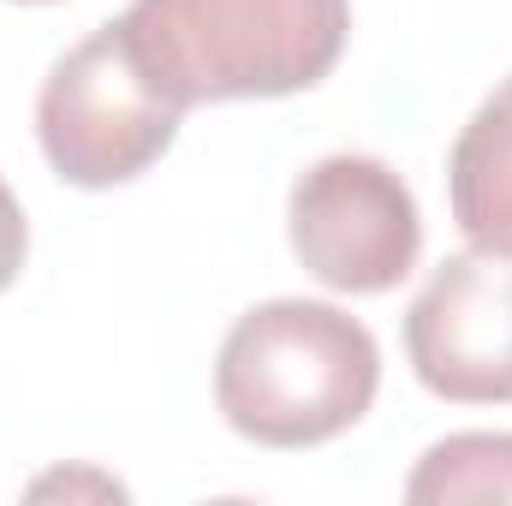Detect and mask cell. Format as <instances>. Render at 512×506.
<instances>
[{
    "instance_id": "obj_6",
    "label": "cell",
    "mask_w": 512,
    "mask_h": 506,
    "mask_svg": "<svg viewBox=\"0 0 512 506\" xmlns=\"http://www.w3.org/2000/svg\"><path fill=\"white\" fill-rule=\"evenodd\" d=\"M447 197L471 251L512 256V78H501L465 120L447 155Z\"/></svg>"
},
{
    "instance_id": "obj_5",
    "label": "cell",
    "mask_w": 512,
    "mask_h": 506,
    "mask_svg": "<svg viewBox=\"0 0 512 506\" xmlns=\"http://www.w3.org/2000/svg\"><path fill=\"white\" fill-rule=\"evenodd\" d=\"M405 358L447 405H512V256H447L405 310Z\"/></svg>"
},
{
    "instance_id": "obj_10",
    "label": "cell",
    "mask_w": 512,
    "mask_h": 506,
    "mask_svg": "<svg viewBox=\"0 0 512 506\" xmlns=\"http://www.w3.org/2000/svg\"><path fill=\"white\" fill-rule=\"evenodd\" d=\"M18 6H48V0H18Z\"/></svg>"
},
{
    "instance_id": "obj_2",
    "label": "cell",
    "mask_w": 512,
    "mask_h": 506,
    "mask_svg": "<svg viewBox=\"0 0 512 506\" xmlns=\"http://www.w3.org/2000/svg\"><path fill=\"white\" fill-rule=\"evenodd\" d=\"M137 66L185 114L316 90L352 36V0H131L120 12Z\"/></svg>"
},
{
    "instance_id": "obj_9",
    "label": "cell",
    "mask_w": 512,
    "mask_h": 506,
    "mask_svg": "<svg viewBox=\"0 0 512 506\" xmlns=\"http://www.w3.org/2000/svg\"><path fill=\"white\" fill-rule=\"evenodd\" d=\"M54 489H60V495L90 489V495H114V501H126V489H120L114 477H84V471H72V477H66V471H54V477H36V483H30V495H36V501H42V495H54Z\"/></svg>"
},
{
    "instance_id": "obj_4",
    "label": "cell",
    "mask_w": 512,
    "mask_h": 506,
    "mask_svg": "<svg viewBox=\"0 0 512 506\" xmlns=\"http://www.w3.org/2000/svg\"><path fill=\"white\" fill-rule=\"evenodd\" d=\"M286 239L310 280L328 292H393L423 251L411 185L376 155H322L286 197Z\"/></svg>"
},
{
    "instance_id": "obj_1",
    "label": "cell",
    "mask_w": 512,
    "mask_h": 506,
    "mask_svg": "<svg viewBox=\"0 0 512 506\" xmlns=\"http://www.w3.org/2000/svg\"><path fill=\"white\" fill-rule=\"evenodd\" d=\"M376 387V334L340 304L316 298H268L245 310L215 358V405L227 429L274 453L346 435L376 405Z\"/></svg>"
},
{
    "instance_id": "obj_8",
    "label": "cell",
    "mask_w": 512,
    "mask_h": 506,
    "mask_svg": "<svg viewBox=\"0 0 512 506\" xmlns=\"http://www.w3.org/2000/svg\"><path fill=\"white\" fill-rule=\"evenodd\" d=\"M24 256H30V227H24V209H18L12 185L0 179V292H6L12 280H18Z\"/></svg>"
},
{
    "instance_id": "obj_7",
    "label": "cell",
    "mask_w": 512,
    "mask_h": 506,
    "mask_svg": "<svg viewBox=\"0 0 512 506\" xmlns=\"http://www.w3.org/2000/svg\"><path fill=\"white\" fill-rule=\"evenodd\" d=\"M411 506H465V501H512V435L465 429L435 441L417 471L405 477Z\"/></svg>"
},
{
    "instance_id": "obj_3",
    "label": "cell",
    "mask_w": 512,
    "mask_h": 506,
    "mask_svg": "<svg viewBox=\"0 0 512 506\" xmlns=\"http://www.w3.org/2000/svg\"><path fill=\"white\" fill-rule=\"evenodd\" d=\"M179 120L185 114L137 66L120 18L90 30L72 54H60L36 96L42 155L78 191H108L149 173L173 149Z\"/></svg>"
}]
</instances>
